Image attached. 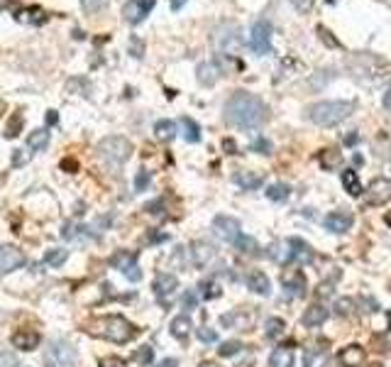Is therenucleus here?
<instances>
[{
	"label": "nucleus",
	"mask_w": 391,
	"mask_h": 367,
	"mask_svg": "<svg viewBox=\"0 0 391 367\" xmlns=\"http://www.w3.org/2000/svg\"><path fill=\"white\" fill-rule=\"evenodd\" d=\"M269 118V110L259 101L257 96L247 91H237L228 98L225 103V120L235 128H242V130H254Z\"/></svg>",
	"instance_id": "obj_1"
},
{
	"label": "nucleus",
	"mask_w": 391,
	"mask_h": 367,
	"mask_svg": "<svg viewBox=\"0 0 391 367\" xmlns=\"http://www.w3.org/2000/svg\"><path fill=\"white\" fill-rule=\"evenodd\" d=\"M88 333L111 340V343H128V340L137 333V328L123 316H101V318H96V321L88 323Z\"/></svg>",
	"instance_id": "obj_2"
},
{
	"label": "nucleus",
	"mask_w": 391,
	"mask_h": 367,
	"mask_svg": "<svg viewBox=\"0 0 391 367\" xmlns=\"http://www.w3.org/2000/svg\"><path fill=\"white\" fill-rule=\"evenodd\" d=\"M354 110V103L350 101H321L313 103L309 108L311 123L321 125V128H335L342 120H347Z\"/></svg>",
	"instance_id": "obj_3"
},
{
	"label": "nucleus",
	"mask_w": 391,
	"mask_h": 367,
	"mask_svg": "<svg viewBox=\"0 0 391 367\" xmlns=\"http://www.w3.org/2000/svg\"><path fill=\"white\" fill-rule=\"evenodd\" d=\"M130 155H132V145H130V140L120 138V135H111V138L98 143V157H101L111 169L123 167L125 162L130 160Z\"/></svg>",
	"instance_id": "obj_4"
},
{
	"label": "nucleus",
	"mask_w": 391,
	"mask_h": 367,
	"mask_svg": "<svg viewBox=\"0 0 391 367\" xmlns=\"http://www.w3.org/2000/svg\"><path fill=\"white\" fill-rule=\"evenodd\" d=\"M76 360H78V353L69 340H51L44 348L46 367H74Z\"/></svg>",
	"instance_id": "obj_5"
},
{
	"label": "nucleus",
	"mask_w": 391,
	"mask_h": 367,
	"mask_svg": "<svg viewBox=\"0 0 391 367\" xmlns=\"http://www.w3.org/2000/svg\"><path fill=\"white\" fill-rule=\"evenodd\" d=\"M272 37H274V28L269 20H259V23L252 25V32H249V49L254 54L264 56L272 52Z\"/></svg>",
	"instance_id": "obj_6"
},
{
	"label": "nucleus",
	"mask_w": 391,
	"mask_h": 367,
	"mask_svg": "<svg viewBox=\"0 0 391 367\" xmlns=\"http://www.w3.org/2000/svg\"><path fill=\"white\" fill-rule=\"evenodd\" d=\"M111 265L116 267V270L123 272L125 279H130V282H139V279H142V270H139L137 255H135V253L120 250V253H116V255L111 257Z\"/></svg>",
	"instance_id": "obj_7"
},
{
	"label": "nucleus",
	"mask_w": 391,
	"mask_h": 367,
	"mask_svg": "<svg viewBox=\"0 0 391 367\" xmlns=\"http://www.w3.org/2000/svg\"><path fill=\"white\" fill-rule=\"evenodd\" d=\"M213 233H216L223 243H235V240L242 235V225H240L237 218L225 216V213H223V216L213 218Z\"/></svg>",
	"instance_id": "obj_8"
},
{
	"label": "nucleus",
	"mask_w": 391,
	"mask_h": 367,
	"mask_svg": "<svg viewBox=\"0 0 391 367\" xmlns=\"http://www.w3.org/2000/svg\"><path fill=\"white\" fill-rule=\"evenodd\" d=\"M176 289H179V279H176L174 275H169V272H161V275H156L154 294H156V299L164 303V306H169V303H171V299L176 296Z\"/></svg>",
	"instance_id": "obj_9"
},
{
	"label": "nucleus",
	"mask_w": 391,
	"mask_h": 367,
	"mask_svg": "<svg viewBox=\"0 0 391 367\" xmlns=\"http://www.w3.org/2000/svg\"><path fill=\"white\" fill-rule=\"evenodd\" d=\"M156 0H128L123 8V18L128 20L130 25H139L149 13H152Z\"/></svg>",
	"instance_id": "obj_10"
},
{
	"label": "nucleus",
	"mask_w": 391,
	"mask_h": 367,
	"mask_svg": "<svg viewBox=\"0 0 391 367\" xmlns=\"http://www.w3.org/2000/svg\"><path fill=\"white\" fill-rule=\"evenodd\" d=\"M25 265V255L13 245H3L0 248V275H10V272L20 270Z\"/></svg>",
	"instance_id": "obj_11"
},
{
	"label": "nucleus",
	"mask_w": 391,
	"mask_h": 367,
	"mask_svg": "<svg viewBox=\"0 0 391 367\" xmlns=\"http://www.w3.org/2000/svg\"><path fill=\"white\" fill-rule=\"evenodd\" d=\"M364 198H367L369 206H382L391 198V181L387 179H377L369 184V188L364 191Z\"/></svg>",
	"instance_id": "obj_12"
},
{
	"label": "nucleus",
	"mask_w": 391,
	"mask_h": 367,
	"mask_svg": "<svg viewBox=\"0 0 391 367\" xmlns=\"http://www.w3.org/2000/svg\"><path fill=\"white\" fill-rule=\"evenodd\" d=\"M216 248H213L211 243H206V240H196L194 245H191V260H194L196 267H208L213 260H216Z\"/></svg>",
	"instance_id": "obj_13"
},
{
	"label": "nucleus",
	"mask_w": 391,
	"mask_h": 367,
	"mask_svg": "<svg viewBox=\"0 0 391 367\" xmlns=\"http://www.w3.org/2000/svg\"><path fill=\"white\" fill-rule=\"evenodd\" d=\"M352 213L347 211H333L330 216H325V220H323V225H325V230H330V233H347V230L352 228Z\"/></svg>",
	"instance_id": "obj_14"
},
{
	"label": "nucleus",
	"mask_w": 391,
	"mask_h": 367,
	"mask_svg": "<svg viewBox=\"0 0 391 367\" xmlns=\"http://www.w3.org/2000/svg\"><path fill=\"white\" fill-rule=\"evenodd\" d=\"M267 255H269V260L276 262V265H281V267H286L289 262H294V248H291L289 240L272 243L269 245V250H267Z\"/></svg>",
	"instance_id": "obj_15"
},
{
	"label": "nucleus",
	"mask_w": 391,
	"mask_h": 367,
	"mask_svg": "<svg viewBox=\"0 0 391 367\" xmlns=\"http://www.w3.org/2000/svg\"><path fill=\"white\" fill-rule=\"evenodd\" d=\"M281 284H284V289L291 294V296H299L304 299L306 296V277L301 270H294V272H286L284 279H281Z\"/></svg>",
	"instance_id": "obj_16"
},
{
	"label": "nucleus",
	"mask_w": 391,
	"mask_h": 367,
	"mask_svg": "<svg viewBox=\"0 0 391 367\" xmlns=\"http://www.w3.org/2000/svg\"><path fill=\"white\" fill-rule=\"evenodd\" d=\"M337 360H340L342 367H362L364 360H367V353H364L362 345H347V348L340 350V355H337Z\"/></svg>",
	"instance_id": "obj_17"
},
{
	"label": "nucleus",
	"mask_w": 391,
	"mask_h": 367,
	"mask_svg": "<svg viewBox=\"0 0 391 367\" xmlns=\"http://www.w3.org/2000/svg\"><path fill=\"white\" fill-rule=\"evenodd\" d=\"M247 289L259 294V296H269V294H272V282H269V277L264 275V272L252 270L247 275Z\"/></svg>",
	"instance_id": "obj_18"
},
{
	"label": "nucleus",
	"mask_w": 391,
	"mask_h": 367,
	"mask_svg": "<svg viewBox=\"0 0 391 367\" xmlns=\"http://www.w3.org/2000/svg\"><path fill=\"white\" fill-rule=\"evenodd\" d=\"M39 333L37 330H18V333L13 335V345L20 350H25V353H30V350L39 348Z\"/></svg>",
	"instance_id": "obj_19"
},
{
	"label": "nucleus",
	"mask_w": 391,
	"mask_h": 367,
	"mask_svg": "<svg viewBox=\"0 0 391 367\" xmlns=\"http://www.w3.org/2000/svg\"><path fill=\"white\" fill-rule=\"evenodd\" d=\"M328 321V308L323 303H313V306L306 308L304 313V326L306 328H318Z\"/></svg>",
	"instance_id": "obj_20"
},
{
	"label": "nucleus",
	"mask_w": 391,
	"mask_h": 367,
	"mask_svg": "<svg viewBox=\"0 0 391 367\" xmlns=\"http://www.w3.org/2000/svg\"><path fill=\"white\" fill-rule=\"evenodd\" d=\"M235 184H237L240 188H244V191H254V188H259L264 184V176L259 174V172H237L235 174Z\"/></svg>",
	"instance_id": "obj_21"
},
{
	"label": "nucleus",
	"mask_w": 391,
	"mask_h": 367,
	"mask_svg": "<svg viewBox=\"0 0 391 367\" xmlns=\"http://www.w3.org/2000/svg\"><path fill=\"white\" fill-rule=\"evenodd\" d=\"M289 243H291V248H294V262H299V265H309V262H313L316 253H313V248L306 240L289 238Z\"/></svg>",
	"instance_id": "obj_22"
},
{
	"label": "nucleus",
	"mask_w": 391,
	"mask_h": 367,
	"mask_svg": "<svg viewBox=\"0 0 391 367\" xmlns=\"http://www.w3.org/2000/svg\"><path fill=\"white\" fill-rule=\"evenodd\" d=\"M191 328H194V323H191V318L186 316V313H181V316H176L174 321H171V335L179 340H186L191 335Z\"/></svg>",
	"instance_id": "obj_23"
},
{
	"label": "nucleus",
	"mask_w": 391,
	"mask_h": 367,
	"mask_svg": "<svg viewBox=\"0 0 391 367\" xmlns=\"http://www.w3.org/2000/svg\"><path fill=\"white\" fill-rule=\"evenodd\" d=\"M340 179H342V186H345V191L350 193V196H362L364 193V188H362V184H359V176L354 169H345L340 174Z\"/></svg>",
	"instance_id": "obj_24"
},
{
	"label": "nucleus",
	"mask_w": 391,
	"mask_h": 367,
	"mask_svg": "<svg viewBox=\"0 0 391 367\" xmlns=\"http://www.w3.org/2000/svg\"><path fill=\"white\" fill-rule=\"evenodd\" d=\"M296 358H294V350L289 348H276L269 358V367H294Z\"/></svg>",
	"instance_id": "obj_25"
},
{
	"label": "nucleus",
	"mask_w": 391,
	"mask_h": 367,
	"mask_svg": "<svg viewBox=\"0 0 391 367\" xmlns=\"http://www.w3.org/2000/svg\"><path fill=\"white\" fill-rule=\"evenodd\" d=\"M216 40H218V47H221V49H225L228 54H232L235 47L240 44L237 30H235L232 25H230V35H225V28H223V30H218V37H216Z\"/></svg>",
	"instance_id": "obj_26"
},
{
	"label": "nucleus",
	"mask_w": 391,
	"mask_h": 367,
	"mask_svg": "<svg viewBox=\"0 0 391 367\" xmlns=\"http://www.w3.org/2000/svg\"><path fill=\"white\" fill-rule=\"evenodd\" d=\"M46 145H49V130H46V128H39V130H35V133H30L27 147H30L32 152L46 150Z\"/></svg>",
	"instance_id": "obj_27"
},
{
	"label": "nucleus",
	"mask_w": 391,
	"mask_h": 367,
	"mask_svg": "<svg viewBox=\"0 0 391 367\" xmlns=\"http://www.w3.org/2000/svg\"><path fill=\"white\" fill-rule=\"evenodd\" d=\"M340 152H335V150H323L321 155H318V162H321V167L325 172H333V169H337V164H340Z\"/></svg>",
	"instance_id": "obj_28"
},
{
	"label": "nucleus",
	"mask_w": 391,
	"mask_h": 367,
	"mask_svg": "<svg viewBox=\"0 0 391 367\" xmlns=\"http://www.w3.org/2000/svg\"><path fill=\"white\" fill-rule=\"evenodd\" d=\"M181 128H184V140L186 143H198L201 140V125L191 118H181Z\"/></svg>",
	"instance_id": "obj_29"
},
{
	"label": "nucleus",
	"mask_w": 391,
	"mask_h": 367,
	"mask_svg": "<svg viewBox=\"0 0 391 367\" xmlns=\"http://www.w3.org/2000/svg\"><path fill=\"white\" fill-rule=\"evenodd\" d=\"M232 245L240 250V253H244V255H257L259 253V243L254 238H249V235H244V233L240 235V238L235 240Z\"/></svg>",
	"instance_id": "obj_30"
},
{
	"label": "nucleus",
	"mask_w": 391,
	"mask_h": 367,
	"mask_svg": "<svg viewBox=\"0 0 391 367\" xmlns=\"http://www.w3.org/2000/svg\"><path fill=\"white\" fill-rule=\"evenodd\" d=\"M218 78V66L216 64H201L198 66V81L203 83V86H213Z\"/></svg>",
	"instance_id": "obj_31"
},
{
	"label": "nucleus",
	"mask_w": 391,
	"mask_h": 367,
	"mask_svg": "<svg viewBox=\"0 0 391 367\" xmlns=\"http://www.w3.org/2000/svg\"><path fill=\"white\" fill-rule=\"evenodd\" d=\"M154 133L159 140H174L176 135V123H171V120H159V123L154 125Z\"/></svg>",
	"instance_id": "obj_32"
},
{
	"label": "nucleus",
	"mask_w": 391,
	"mask_h": 367,
	"mask_svg": "<svg viewBox=\"0 0 391 367\" xmlns=\"http://www.w3.org/2000/svg\"><path fill=\"white\" fill-rule=\"evenodd\" d=\"M66 257H69V253L66 250H46V255H44V265H49V267H54V270H59L61 265L66 262Z\"/></svg>",
	"instance_id": "obj_33"
},
{
	"label": "nucleus",
	"mask_w": 391,
	"mask_h": 367,
	"mask_svg": "<svg viewBox=\"0 0 391 367\" xmlns=\"http://www.w3.org/2000/svg\"><path fill=\"white\" fill-rule=\"evenodd\" d=\"M289 196H291V188L286 186V184H272V186L267 188L269 201H286Z\"/></svg>",
	"instance_id": "obj_34"
},
{
	"label": "nucleus",
	"mask_w": 391,
	"mask_h": 367,
	"mask_svg": "<svg viewBox=\"0 0 391 367\" xmlns=\"http://www.w3.org/2000/svg\"><path fill=\"white\" fill-rule=\"evenodd\" d=\"M306 367H330V360H328L325 353L309 350V353H306Z\"/></svg>",
	"instance_id": "obj_35"
},
{
	"label": "nucleus",
	"mask_w": 391,
	"mask_h": 367,
	"mask_svg": "<svg viewBox=\"0 0 391 367\" xmlns=\"http://www.w3.org/2000/svg\"><path fill=\"white\" fill-rule=\"evenodd\" d=\"M264 328H267V330H264V333H267V338H279V335L281 333H284V328H286V323H284V318H269V321H267V326H264Z\"/></svg>",
	"instance_id": "obj_36"
},
{
	"label": "nucleus",
	"mask_w": 391,
	"mask_h": 367,
	"mask_svg": "<svg viewBox=\"0 0 391 367\" xmlns=\"http://www.w3.org/2000/svg\"><path fill=\"white\" fill-rule=\"evenodd\" d=\"M242 348L244 345L240 343V340H228V343H223L221 348H218V355H221V358H232V355H237Z\"/></svg>",
	"instance_id": "obj_37"
},
{
	"label": "nucleus",
	"mask_w": 391,
	"mask_h": 367,
	"mask_svg": "<svg viewBox=\"0 0 391 367\" xmlns=\"http://www.w3.org/2000/svg\"><path fill=\"white\" fill-rule=\"evenodd\" d=\"M198 289H201V296L203 299H216V296H221V287L216 284V282H203L201 287H198Z\"/></svg>",
	"instance_id": "obj_38"
},
{
	"label": "nucleus",
	"mask_w": 391,
	"mask_h": 367,
	"mask_svg": "<svg viewBox=\"0 0 391 367\" xmlns=\"http://www.w3.org/2000/svg\"><path fill=\"white\" fill-rule=\"evenodd\" d=\"M352 308H354V301L352 299H347V296H342V299H337L335 301V313H340V316H350Z\"/></svg>",
	"instance_id": "obj_39"
},
{
	"label": "nucleus",
	"mask_w": 391,
	"mask_h": 367,
	"mask_svg": "<svg viewBox=\"0 0 391 367\" xmlns=\"http://www.w3.org/2000/svg\"><path fill=\"white\" fill-rule=\"evenodd\" d=\"M81 5L86 13H101L108 8V0H81Z\"/></svg>",
	"instance_id": "obj_40"
},
{
	"label": "nucleus",
	"mask_w": 391,
	"mask_h": 367,
	"mask_svg": "<svg viewBox=\"0 0 391 367\" xmlns=\"http://www.w3.org/2000/svg\"><path fill=\"white\" fill-rule=\"evenodd\" d=\"M198 340H203V343H216V340H218V333H216L213 328L203 326V328H198Z\"/></svg>",
	"instance_id": "obj_41"
},
{
	"label": "nucleus",
	"mask_w": 391,
	"mask_h": 367,
	"mask_svg": "<svg viewBox=\"0 0 391 367\" xmlns=\"http://www.w3.org/2000/svg\"><path fill=\"white\" fill-rule=\"evenodd\" d=\"M0 367H18V358H15L10 350L0 348Z\"/></svg>",
	"instance_id": "obj_42"
},
{
	"label": "nucleus",
	"mask_w": 391,
	"mask_h": 367,
	"mask_svg": "<svg viewBox=\"0 0 391 367\" xmlns=\"http://www.w3.org/2000/svg\"><path fill=\"white\" fill-rule=\"evenodd\" d=\"M252 150L254 152H262V155H272V143H269V140H264V138H259V140H254V143H252Z\"/></svg>",
	"instance_id": "obj_43"
},
{
	"label": "nucleus",
	"mask_w": 391,
	"mask_h": 367,
	"mask_svg": "<svg viewBox=\"0 0 391 367\" xmlns=\"http://www.w3.org/2000/svg\"><path fill=\"white\" fill-rule=\"evenodd\" d=\"M135 358H137V363L149 365V363H152V358H154V353H152V348H149V345H144L142 350H137V355H135Z\"/></svg>",
	"instance_id": "obj_44"
},
{
	"label": "nucleus",
	"mask_w": 391,
	"mask_h": 367,
	"mask_svg": "<svg viewBox=\"0 0 391 367\" xmlns=\"http://www.w3.org/2000/svg\"><path fill=\"white\" fill-rule=\"evenodd\" d=\"M149 179H152L149 172H139V174L135 176V188H137V191H144V188L149 186Z\"/></svg>",
	"instance_id": "obj_45"
},
{
	"label": "nucleus",
	"mask_w": 391,
	"mask_h": 367,
	"mask_svg": "<svg viewBox=\"0 0 391 367\" xmlns=\"http://www.w3.org/2000/svg\"><path fill=\"white\" fill-rule=\"evenodd\" d=\"M23 128V115H13V120H10V125H8V138H15L18 135V130Z\"/></svg>",
	"instance_id": "obj_46"
},
{
	"label": "nucleus",
	"mask_w": 391,
	"mask_h": 367,
	"mask_svg": "<svg viewBox=\"0 0 391 367\" xmlns=\"http://www.w3.org/2000/svg\"><path fill=\"white\" fill-rule=\"evenodd\" d=\"M291 5H294L296 10H299V13H311L313 10V5H316V0H291Z\"/></svg>",
	"instance_id": "obj_47"
},
{
	"label": "nucleus",
	"mask_w": 391,
	"mask_h": 367,
	"mask_svg": "<svg viewBox=\"0 0 391 367\" xmlns=\"http://www.w3.org/2000/svg\"><path fill=\"white\" fill-rule=\"evenodd\" d=\"M59 123V115H56V110H49L46 113V125H56Z\"/></svg>",
	"instance_id": "obj_48"
},
{
	"label": "nucleus",
	"mask_w": 391,
	"mask_h": 367,
	"mask_svg": "<svg viewBox=\"0 0 391 367\" xmlns=\"http://www.w3.org/2000/svg\"><path fill=\"white\" fill-rule=\"evenodd\" d=\"M184 303H186V306H194V303H196V296H194V294H186V296H184Z\"/></svg>",
	"instance_id": "obj_49"
},
{
	"label": "nucleus",
	"mask_w": 391,
	"mask_h": 367,
	"mask_svg": "<svg viewBox=\"0 0 391 367\" xmlns=\"http://www.w3.org/2000/svg\"><path fill=\"white\" fill-rule=\"evenodd\" d=\"M384 108L391 110V88H389L387 93H384Z\"/></svg>",
	"instance_id": "obj_50"
},
{
	"label": "nucleus",
	"mask_w": 391,
	"mask_h": 367,
	"mask_svg": "<svg viewBox=\"0 0 391 367\" xmlns=\"http://www.w3.org/2000/svg\"><path fill=\"white\" fill-rule=\"evenodd\" d=\"M132 49H135V56H142V44L139 42H132Z\"/></svg>",
	"instance_id": "obj_51"
},
{
	"label": "nucleus",
	"mask_w": 391,
	"mask_h": 367,
	"mask_svg": "<svg viewBox=\"0 0 391 367\" xmlns=\"http://www.w3.org/2000/svg\"><path fill=\"white\" fill-rule=\"evenodd\" d=\"M357 140H359V135H354V133H352V135H347V138H345V143H347V145H354V143H357Z\"/></svg>",
	"instance_id": "obj_52"
},
{
	"label": "nucleus",
	"mask_w": 391,
	"mask_h": 367,
	"mask_svg": "<svg viewBox=\"0 0 391 367\" xmlns=\"http://www.w3.org/2000/svg\"><path fill=\"white\" fill-rule=\"evenodd\" d=\"M184 3H186V0H171V8H174V10H179Z\"/></svg>",
	"instance_id": "obj_53"
},
{
	"label": "nucleus",
	"mask_w": 391,
	"mask_h": 367,
	"mask_svg": "<svg viewBox=\"0 0 391 367\" xmlns=\"http://www.w3.org/2000/svg\"><path fill=\"white\" fill-rule=\"evenodd\" d=\"M159 367H176V360H164Z\"/></svg>",
	"instance_id": "obj_54"
},
{
	"label": "nucleus",
	"mask_w": 391,
	"mask_h": 367,
	"mask_svg": "<svg viewBox=\"0 0 391 367\" xmlns=\"http://www.w3.org/2000/svg\"><path fill=\"white\" fill-rule=\"evenodd\" d=\"M201 367H221V365H216V363H203Z\"/></svg>",
	"instance_id": "obj_55"
},
{
	"label": "nucleus",
	"mask_w": 391,
	"mask_h": 367,
	"mask_svg": "<svg viewBox=\"0 0 391 367\" xmlns=\"http://www.w3.org/2000/svg\"><path fill=\"white\" fill-rule=\"evenodd\" d=\"M387 223H389V225H391V216H387Z\"/></svg>",
	"instance_id": "obj_56"
},
{
	"label": "nucleus",
	"mask_w": 391,
	"mask_h": 367,
	"mask_svg": "<svg viewBox=\"0 0 391 367\" xmlns=\"http://www.w3.org/2000/svg\"><path fill=\"white\" fill-rule=\"evenodd\" d=\"M328 3H333V0H328Z\"/></svg>",
	"instance_id": "obj_57"
}]
</instances>
